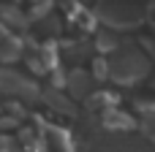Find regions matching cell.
<instances>
[{"label":"cell","mask_w":155,"mask_h":152,"mask_svg":"<svg viewBox=\"0 0 155 152\" xmlns=\"http://www.w3.org/2000/svg\"><path fill=\"white\" fill-rule=\"evenodd\" d=\"M104 125H106L109 131H131V128H134V120H131L128 114L117 112V109H106V114H104Z\"/></svg>","instance_id":"6"},{"label":"cell","mask_w":155,"mask_h":152,"mask_svg":"<svg viewBox=\"0 0 155 152\" xmlns=\"http://www.w3.org/2000/svg\"><path fill=\"white\" fill-rule=\"evenodd\" d=\"M114 95H106V92H95L90 95V109H114Z\"/></svg>","instance_id":"8"},{"label":"cell","mask_w":155,"mask_h":152,"mask_svg":"<svg viewBox=\"0 0 155 152\" xmlns=\"http://www.w3.org/2000/svg\"><path fill=\"white\" fill-rule=\"evenodd\" d=\"M0 35H3V24H0Z\"/></svg>","instance_id":"13"},{"label":"cell","mask_w":155,"mask_h":152,"mask_svg":"<svg viewBox=\"0 0 155 152\" xmlns=\"http://www.w3.org/2000/svg\"><path fill=\"white\" fill-rule=\"evenodd\" d=\"M142 131H144V136L155 144V112L144 114V120H142Z\"/></svg>","instance_id":"10"},{"label":"cell","mask_w":155,"mask_h":152,"mask_svg":"<svg viewBox=\"0 0 155 152\" xmlns=\"http://www.w3.org/2000/svg\"><path fill=\"white\" fill-rule=\"evenodd\" d=\"M147 16L153 19V24H155V5H150V11H147Z\"/></svg>","instance_id":"12"},{"label":"cell","mask_w":155,"mask_h":152,"mask_svg":"<svg viewBox=\"0 0 155 152\" xmlns=\"http://www.w3.org/2000/svg\"><path fill=\"white\" fill-rule=\"evenodd\" d=\"M65 87L71 90L74 98H87V95L93 92V87H90V76H84L82 71H71L68 79H65Z\"/></svg>","instance_id":"4"},{"label":"cell","mask_w":155,"mask_h":152,"mask_svg":"<svg viewBox=\"0 0 155 152\" xmlns=\"http://www.w3.org/2000/svg\"><path fill=\"white\" fill-rule=\"evenodd\" d=\"M98 52H112V49H117V41L112 38V35H98Z\"/></svg>","instance_id":"11"},{"label":"cell","mask_w":155,"mask_h":152,"mask_svg":"<svg viewBox=\"0 0 155 152\" xmlns=\"http://www.w3.org/2000/svg\"><path fill=\"white\" fill-rule=\"evenodd\" d=\"M0 92H5V95H19V98H25V101L41 95V90H38L30 79L14 73V71H8V68H0Z\"/></svg>","instance_id":"2"},{"label":"cell","mask_w":155,"mask_h":152,"mask_svg":"<svg viewBox=\"0 0 155 152\" xmlns=\"http://www.w3.org/2000/svg\"><path fill=\"white\" fill-rule=\"evenodd\" d=\"M46 147L54 152H71V139L60 131V128H54V125H46Z\"/></svg>","instance_id":"5"},{"label":"cell","mask_w":155,"mask_h":152,"mask_svg":"<svg viewBox=\"0 0 155 152\" xmlns=\"http://www.w3.org/2000/svg\"><path fill=\"white\" fill-rule=\"evenodd\" d=\"M19 52H22V41H19V38L8 35L5 41H0V63H3V65H5V63H14V60L19 57Z\"/></svg>","instance_id":"7"},{"label":"cell","mask_w":155,"mask_h":152,"mask_svg":"<svg viewBox=\"0 0 155 152\" xmlns=\"http://www.w3.org/2000/svg\"><path fill=\"white\" fill-rule=\"evenodd\" d=\"M93 73H95V79H109V73H112V63L104 60V57H98V60L93 63Z\"/></svg>","instance_id":"9"},{"label":"cell","mask_w":155,"mask_h":152,"mask_svg":"<svg viewBox=\"0 0 155 152\" xmlns=\"http://www.w3.org/2000/svg\"><path fill=\"white\" fill-rule=\"evenodd\" d=\"M109 63H112V73H109V79L117 82V84H134L136 79L147 76V71H150L147 57H144L142 52H136V49L117 52Z\"/></svg>","instance_id":"1"},{"label":"cell","mask_w":155,"mask_h":152,"mask_svg":"<svg viewBox=\"0 0 155 152\" xmlns=\"http://www.w3.org/2000/svg\"><path fill=\"white\" fill-rule=\"evenodd\" d=\"M30 68H33L35 73H52V71H57V57H54V49H52V46L38 49V52L30 57Z\"/></svg>","instance_id":"3"}]
</instances>
